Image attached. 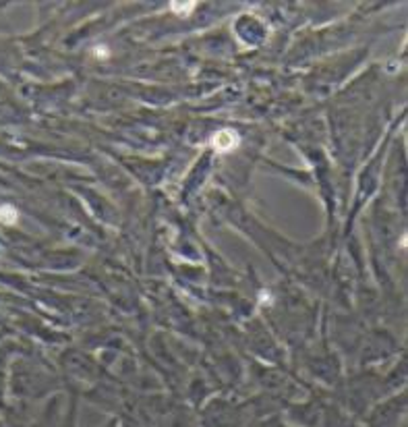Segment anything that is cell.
<instances>
[{"instance_id": "1", "label": "cell", "mask_w": 408, "mask_h": 427, "mask_svg": "<svg viewBox=\"0 0 408 427\" xmlns=\"http://www.w3.org/2000/svg\"><path fill=\"white\" fill-rule=\"evenodd\" d=\"M211 143H213V147L217 151H230V149H234L238 145V135L232 133V131H228V129H222V131H217L213 135Z\"/></svg>"}, {"instance_id": "2", "label": "cell", "mask_w": 408, "mask_h": 427, "mask_svg": "<svg viewBox=\"0 0 408 427\" xmlns=\"http://www.w3.org/2000/svg\"><path fill=\"white\" fill-rule=\"evenodd\" d=\"M0 222H5V224H13V222H17V209H15V207H11V205L0 207Z\"/></svg>"}, {"instance_id": "3", "label": "cell", "mask_w": 408, "mask_h": 427, "mask_svg": "<svg viewBox=\"0 0 408 427\" xmlns=\"http://www.w3.org/2000/svg\"><path fill=\"white\" fill-rule=\"evenodd\" d=\"M170 7H172V11L178 13V15H189L197 5H195V3H172Z\"/></svg>"}]
</instances>
